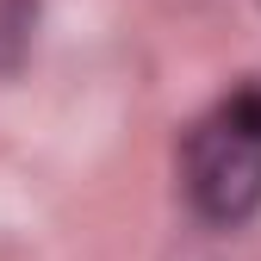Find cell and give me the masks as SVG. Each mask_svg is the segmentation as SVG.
I'll return each instance as SVG.
<instances>
[{
	"mask_svg": "<svg viewBox=\"0 0 261 261\" xmlns=\"http://www.w3.org/2000/svg\"><path fill=\"white\" fill-rule=\"evenodd\" d=\"M180 261H205V255H180Z\"/></svg>",
	"mask_w": 261,
	"mask_h": 261,
	"instance_id": "3",
	"label": "cell"
},
{
	"mask_svg": "<svg viewBox=\"0 0 261 261\" xmlns=\"http://www.w3.org/2000/svg\"><path fill=\"white\" fill-rule=\"evenodd\" d=\"M180 193L205 230H237L261 205V81H243L237 93L199 118L180 137Z\"/></svg>",
	"mask_w": 261,
	"mask_h": 261,
	"instance_id": "1",
	"label": "cell"
},
{
	"mask_svg": "<svg viewBox=\"0 0 261 261\" xmlns=\"http://www.w3.org/2000/svg\"><path fill=\"white\" fill-rule=\"evenodd\" d=\"M31 25H38V0H0V75L25 62Z\"/></svg>",
	"mask_w": 261,
	"mask_h": 261,
	"instance_id": "2",
	"label": "cell"
}]
</instances>
